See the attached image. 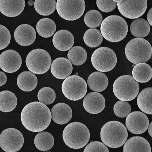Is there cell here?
I'll return each instance as SVG.
<instances>
[{
  "mask_svg": "<svg viewBox=\"0 0 152 152\" xmlns=\"http://www.w3.org/2000/svg\"><path fill=\"white\" fill-rule=\"evenodd\" d=\"M52 119L51 113L45 104L40 102H32L23 109L21 121L28 131L40 132L50 125Z\"/></svg>",
  "mask_w": 152,
  "mask_h": 152,
  "instance_id": "cell-1",
  "label": "cell"
},
{
  "mask_svg": "<svg viewBox=\"0 0 152 152\" xmlns=\"http://www.w3.org/2000/svg\"><path fill=\"white\" fill-rule=\"evenodd\" d=\"M101 140L106 146L117 148L124 144L128 137L127 129L124 125L117 121H111L102 127Z\"/></svg>",
  "mask_w": 152,
  "mask_h": 152,
  "instance_id": "cell-2",
  "label": "cell"
},
{
  "mask_svg": "<svg viewBox=\"0 0 152 152\" xmlns=\"http://www.w3.org/2000/svg\"><path fill=\"white\" fill-rule=\"evenodd\" d=\"M101 32L108 41L117 42L123 40L127 35L128 26L125 20L121 16L110 15L102 22Z\"/></svg>",
  "mask_w": 152,
  "mask_h": 152,
  "instance_id": "cell-3",
  "label": "cell"
},
{
  "mask_svg": "<svg viewBox=\"0 0 152 152\" xmlns=\"http://www.w3.org/2000/svg\"><path fill=\"white\" fill-rule=\"evenodd\" d=\"M63 138L65 144L72 149L78 150L86 146L90 138V133L87 126L81 123L69 124L64 128Z\"/></svg>",
  "mask_w": 152,
  "mask_h": 152,
  "instance_id": "cell-4",
  "label": "cell"
},
{
  "mask_svg": "<svg viewBox=\"0 0 152 152\" xmlns=\"http://www.w3.org/2000/svg\"><path fill=\"white\" fill-rule=\"evenodd\" d=\"M125 55L128 61L134 64L147 62L151 57V44L142 38H135L130 41L125 47Z\"/></svg>",
  "mask_w": 152,
  "mask_h": 152,
  "instance_id": "cell-5",
  "label": "cell"
},
{
  "mask_svg": "<svg viewBox=\"0 0 152 152\" xmlns=\"http://www.w3.org/2000/svg\"><path fill=\"white\" fill-rule=\"evenodd\" d=\"M113 91L115 97L121 101H132L139 93V84L131 75H122L114 83Z\"/></svg>",
  "mask_w": 152,
  "mask_h": 152,
  "instance_id": "cell-6",
  "label": "cell"
},
{
  "mask_svg": "<svg viewBox=\"0 0 152 152\" xmlns=\"http://www.w3.org/2000/svg\"><path fill=\"white\" fill-rule=\"evenodd\" d=\"M52 59L50 54L43 49L31 51L26 57V64L30 72L37 75L46 73L51 67Z\"/></svg>",
  "mask_w": 152,
  "mask_h": 152,
  "instance_id": "cell-7",
  "label": "cell"
},
{
  "mask_svg": "<svg viewBox=\"0 0 152 152\" xmlns=\"http://www.w3.org/2000/svg\"><path fill=\"white\" fill-rule=\"evenodd\" d=\"M62 91L64 96L69 100L79 101L87 93V83L82 77L75 75H71L63 83Z\"/></svg>",
  "mask_w": 152,
  "mask_h": 152,
  "instance_id": "cell-8",
  "label": "cell"
},
{
  "mask_svg": "<svg viewBox=\"0 0 152 152\" xmlns=\"http://www.w3.org/2000/svg\"><path fill=\"white\" fill-rule=\"evenodd\" d=\"M91 62L96 70L107 72L113 70L117 63L115 53L110 48L102 47L96 49L91 56Z\"/></svg>",
  "mask_w": 152,
  "mask_h": 152,
  "instance_id": "cell-9",
  "label": "cell"
},
{
  "mask_svg": "<svg viewBox=\"0 0 152 152\" xmlns=\"http://www.w3.org/2000/svg\"><path fill=\"white\" fill-rule=\"evenodd\" d=\"M85 8L84 0H58L56 2L58 14L66 20H76L80 18Z\"/></svg>",
  "mask_w": 152,
  "mask_h": 152,
  "instance_id": "cell-10",
  "label": "cell"
},
{
  "mask_svg": "<svg viewBox=\"0 0 152 152\" xmlns=\"http://www.w3.org/2000/svg\"><path fill=\"white\" fill-rule=\"evenodd\" d=\"M24 144V138L19 130L9 128L0 135V146L4 151L16 152L20 151Z\"/></svg>",
  "mask_w": 152,
  "mask_h": 152,
  "instance_id": "cell-11",
  "label": "cell"
},
{
  "mask_svg": "<svg viewBox=\"0 0 152 152\" xmlns=\"http://www.w3.org/2000/svg\"><path fill=\"white\" fill-rule=\"evenodd\" d=\"M119 12L130 19H137L144 14L147 7L146 0H121L117 3Z\"/></svg>",
  "mask_w": 152,
  "mask_h": 152,
  "instance_id": "cell-12",
  "label": "cell"
},
{
  "mask_svg": "<svg viewBox=\"0 0 152 152\" xmlns=\"http://www.w3.org/2000/svg\"><path fill=\"white\" fill-rule=\"evenodd\" d=\"M126 120V126L128 131L133 134H142L147 130L149 121L147 115L139 111L130 113Z\"/></svg>",
  "mask_w": 152,
  "mask_h": 152,
  "instance_id": "cell-13",
  "label": "cell"
},
{
  "mask_svg": "<svg viewBox=\"0 0 152 152\" xmlns=\"http://www.w3.org/2000/svg\"><path fill=\"white\" fill-rule=\"evenodd\" d=\"M21 64V57L15 51L7 50L0 55V68L6 72H15L20 69Z\"/></svg>",
  "mask_w": 152,
  "mask_h": 152,
  "instance_id": "cell-14",
  "label": "cell"
},
{
  "mask_svg": "<svg viewBox=\"0 0 152 152\" xmlns=\"http://www.w3.org/2000/svg\"><path fill=\"white\" fill-rule=\"evenodd\" d=\"M83 106L88 113L92 114H97L101 113L105 108V99L99 93L91 92L84 98Z\"/></svg>",
  "mask_w": 152,
  "mask_h": 152,
  "instance_id": "cell-15",
  "label": "cell"
},
{
  "mask_svg": "<svg viewBox=\"0 0 152 152\" xmlns=\"http://www.w3.org/2000/svg\"><path fill=\"white\" fill-rule=\"evenodd\" d=\"M36 38L35 30L29 24H21L15 31V39L18 44L22 46H27L32 44Z\"/></svg>",
  "mask_w": 152,
  "mask_h": 152,
  "instance_id": "cell-16",
  "label": "cell"
},
{
  "mask_svg": "<svg viewBox=\"0 0 152 152\" xmlns=\"http://www.w3.org/2000/svg\"><path fill=\"white\" fill-rule=\"evenodd\" d=\"M73 70L72 63L64 57L56 58L51 65L53 75L59 80H64L69 77Z\"/></svg>",
  "mask_w": 152,
  "mask_h": 152,
  "instance_id": "cell-17",
  "label": "cell"
},
{
  "mask_svg": "<svg viewBox=\"0 0 152 152\" xmlns=\"http://www.w3.org/2000/svg\"><path fill=\"white\" fill-rule=\"evenodd\" d=\"M25 7L24 0H1L0 11L7 17H14L20 15Z\"/></svg>",
  "mask_w": 152,
  "mask_h": 152,
  "instance_id": "cell-18",
  "label": "cell"
},
{
  "mask_svg": "<svg viewBox=\"0 0 152 152\" xmlns=\"http://www.w3.org/2000/svg\"><path fill=\"white\" fill-rule=\"evenodd\" d=\"M52 119L57 124H66L71 121L72 111L70 106L64 103H59L52 109Z\"/></svg>",
  "mask_w": 152,
  "mask_h": 152,
  "instance_id": "cell-19",
  "label": "cell"
},
{
  "mask_svg": "<svg viewBox=\"0 0 152 152\" xmlns=\"http://www.w3.org/2000/svg\"><path fill=\"white\" fill-rule=\"evenodd\" d=\"M53 43L55 48L61 51H67L71 49L74 43L73 35L69 31L60 30L54 34Z\"/></svg>",
  "mask_w": 152,
  "mask_h": 152,
  "instance_id": "cell-20",
  "label": "cell"
},
{
  "mask_svg": "<svg viewBox=\"0 0 152 152\" xmlns=\"http://www.w3.org/2000/svg\"><path fill=\"white\" fill-rule=\"evenodd\" d=\"M124 152H151V145L145 138L140 136H134L125 142Z\"/></svg>",
  "mask_w": 152,
  "mask_h": 152,
  "instance_id": "cell-21",
  "label": "cell"
},
{
  "mask_svg": "<svg viewBox=\"0 0 152 152\" xmlns=\"http://www.w3.org/2000/svg\"><path fill=\"white\" fill-rule=\"evenodd\" d=\"M87 84L92 91L101 92L107 88L109 84V80L106 75L103 73L95 72L89 75Z\"/></svg>",
  "mask_w": 152,
  "mask_h": 152,
  "instance_id": "cell-22",
  "label": "cell"
},
{
  "mask_svg": "<svg viewBox=\"0 0 152 152\" xmlns=\"http://www.w3.org/2000/svg\"><path fill=\"white\" fill-rule=\"evenodd\" d=\"M17 84L22 91H31L35 89L38 85V79L34 74L29 71H25L18 75Z\"/></svg>",
  "mask_w": 152,
  "mask_h": 152,
  "instance_id": "cell-23",
  "label": "cell"
},
{
  "mask_svg": "<svg viewBox=\"0 0 152 152\" xmlns=\"http://www.w3.org/2000/svg\"><path fill=\"white\" fill-rule=\"evenodd\" d=\"M133 77L137 82L145 83L149 82L152 77V69L151 66L141 63L136 64L132 70Z\"/></svg>",
  "mask_w": 152,
  "mask_h": 152,
  "instance_id": "cell-24",
  "label": "cell"
},
{
  "mask_svg": "<svg viewBox=\"0 0 152 152\" xmlns=\"http://www.w3.org/2000/svg\"><path fill=\"white\" fill-rule=\"evenodd\" d=\"M152 88L143 89L138 94L137 104L140 110L147 114H152Z\"/></svg>",
  "mask_w": 152,
  "mask_h": 152,
  "instance_id": "cell-25",
  "label": "cell"
},
{
  "mask_svg": "<svg viewBox=\"0 0 152 152\" xmlns=\"http://www.w3.org/2000/svg\"><path fill=\"white\" fill-rule=\"evenodd\" d=\"M17 97L15 94L9 91L0 93V110L4 113L12 112L16 108Z\"/></svg>",
  "mask_w": 152,
  "mask_h": 152,
  "instance_id": "cell-26",
  "label": "cell"
},
{
  "mask_svg": "<svg viewBox=\"0 0 152 152\" xmlns=\"http://www.w3.org/2000/svg\"><path fill=\"white\" fill-rule=\"evenodd\" d=\"M34 142L38 150L42 151H48L51 149L54 145V138L50 133L41 132L35 136Z\"/></svg>",
  "mask_w": 152,
  "mask_h": 152,
  "instance_id": "cell-27",
  "label": "cell"
},
{
  "mask_svg": "<svg viewBox=\"0 0 152 152\" xmlns=\"http://www.w3.org/2000/svg\"><path fill=\"white\" fill-rule=\"evenodd\" d=\"M151 27L148 22L144 19H136L130 26L131 33L137 38H144L149 34Z\"/></svg>",
  "mask_w": 152,
  "mask_h": 152,
  "instance_id": "cell-28",
  "label": "cell"
},
{
  "mask_svg": "<svg viewBox=\"0 0 152 152\" xmlns=\"http://www.w3.org/2000/svg\"><path fill=\"white\" fill-rule=\"evenodd\" d=\"M36 30L39 35L43 38H50L55 34L56 25L51 19L48 18H43L37 23Z\"/></svg>",
  "mask_w": 152,
  "mask_h": 152,
  "instance_id": "cell-29",
  "label": "cell"
},
{
  "mask_svg": "<svg viewBox=\"0 0 152 152\" xmlns=\"http://www.w3.org/2000/svg\"><path fill=\"white\" fill-rule=\"evenodd\" d=\"M68 57L72 64L75 66H80L86 61L87 58V52L81 46H74L69 50Z\"/></svg>",
  "mask_w": 152,
  "mask_h": 152,
  "instance_id": "cell-30",
  "label": "cell"
},
{
  "mask_svg": "<svg viewBox=\"0 0 152 152\" xmlns=\"http://www.w3.org/2000/svg\"><path fill=\"white\" fill-rule=\"evenodd\" d=\"M103 39V37L101 31L95 28L89 29L84 34L85 43L91 48H95L101 45Z\"/></svg>",
  "mask_w": 152,
  "mask_h": 152,
  "instance_id": "cell-31",
  "label": "cell"
},
{
  "mask_svg": "<svg viewBox=\"0 0 152 152\" xmlns=\"http://www.w3.org/2000/svg\"><path fill=\"white\" fill-rule=\"evenodd\" d=\"M55 0H35L34 6L36 11L43 16L52 14L56 9Z\"/></svg>",
  "mask_w": 152,
  "mask_h": 152,
  "instance_id": "cell-32",
  "label": "cell"
},
{
  "mask_svg": "<svg viewBox=\"0 0 152 152\" xmlns=\"http://www.w3.org/2000/svg\"><path fill=\"white\" fill-rule=\"evenodd\" d=\"M102 21V15L96 10L89 11L85 15L84 22L89 28H98L101 25Z\"/></svg>",
  "mask_w": 152,
  "mask_h": 152,
  "instance_id": "cell-33",
  "label": "cell"
},
{
  "mask_svg": "<svg viewBox=\"0 0 152 152\" xmlns=\"http://www.w3.org/2000/svg\"><path fill=\"white\" fill-rule=\"evenodd\" d=\"M39 101L46 105L52 104L56 99V93L50 87H44L39 90L38 94Z\"/></svg>",
  "mask_w": 152,
  "mask_h": 152,
  "instance_id": "cell-34",
  "label": "cell"
},
{
  "mask_svg": "<svg viewBox=\"0 0 152 152\" xmlns=\"http://www.w3.org/2000/svg\"><path fill=\"white\" fill-rule=\"evenodd\" d=\"M131 106L129 103L124 101H118L115 104L113 110L115 115L120 118L126 117L131 112Z\"/></svg>",
  "mask_w": 152,
  "mask_h": 152,
  "instance_id": "cell-35",
  "label": "cell"
},
{
  "mask_svg": "<svg viewBox=\"0 0 152 152\" xmlns=\"http://www.w3.org/2000/svg\"><path fill=\"white\" fill-rule=\"evenodd\" d=\"M10 41L11 34L9 30L3 25H0V50L6 48Z\"/></svg>",
  "mask_w": 152,
  "mask_h": 152,
  "instance_id": "cell-36",
  "label": "cell"
},
{
  "mask_svg": "<svg viewBox=\"0 0 152 152\" xmlns=\"http://www.w3.org/2000/svg\"><path fill=\"white\" fill-rule=\"evenodd\" d=\"M97 5L99 10L104 12L113 11L117 6V3L113 0H97Z\"/></svg>",
  "mask_w": 152,
  "mask_h": 152,
  "instance_id": "cell-37",
  "label": "cell"
},
{
  "mask_svg": "<svg viewBox=\"0 0 152 152\" xmlns=\"http://www.w3.org/2000/svg\"><path fill=\"white\" fill-rule=\"evenodd\" d=\"M109 152V149L104 144L98 141L89 143L85 148L84 152Z\"/></svg>",
  "mask_w": 152,
  "mask_h": 152,
  "instance_id": "cell-38",
  "label": "cell"
},
{
  "mask_svg": "<svg viewBox=\"0 0 152 152\" xmlns=\"http://www.w3.org/2000/svg\"><path fill=\"white\" fill-rule=\"evenodd\" d=\"M7 78L6 75L2 72H0V86H2L6 83Z\"/></svg>",
  "mask_w": 152,
  "mask_h": 152,
  "instance_id": "cell-39",
  "label": "cell"
},
{
  "mask_svg": "<svg viewBox=\"0 0 152 152\" xmlns=\"http://www.w3.org/2000/svg\"><path fill=\"white\" fill-rule=\"evenodd\" d=\"M152 9L151 8L149 11L148 12V14H147V20H148V23L149 24H151V26L152 25Z\"/></svg>",
  "mask_w": 152,
  "mask_h": 152,
  "instance_id": "cell-40",
  "label": "cell"
},
{
  "mask_svg": "<svg viewBox=\"0 0 152 152\" xmlns=\"http://www.w3.org/2000/svg\"><path fill=\"white\" fill-rule=\"evenodd\" d=\"M148 132H149V134L151 137H152V122H151L150 124H149L148 126Z\"/></svg>",
  "mask_w": 152,
  "mask_h": 152,
  "instance_id": "cell-41",
  "label": "cell"
},
{
  "mask_svg": "<svg viewBox=\"0 0 152 152\" xmlns=\"http://www.w3.org/2000/svg\"><path fill=\"white\" fill-rule=\"evenodd\" d=\"M28 4L30 6H32L34 4V1H33V0H30V1H28Z\"/></svg>",
  "mask_w": 152,
  "mask_h": 152,
  "instance_id": "cell-42",
  "label": "cell"
}]
</instances>
